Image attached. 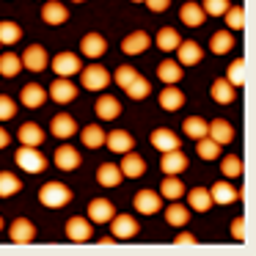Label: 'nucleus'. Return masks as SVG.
<instances>
[{
    "label": "nucleus",
    "instance_id": "30",
    "mask_svg": "<svg viewBox=\"0 0 256 256\" xmlns=\"http://www.w3.org/2000/svg\"><path fill=\"white\" fill-rule=\"evenodd\" d=\"M204 8H201V3H184L182 12H179V20H182L188 28H198V25H204Z\"/></svg>",
    "mask_w": 256,
    "mask_h": 256
},
{
    "label": "nucleus",
    "instance_id": "23",
    "mask_svg": "<svg viewBox=\"0 0 256 256\" xmlns=\"http://www.w3.org/2000/svg\"><path fill=\"white\" fill-rule=\"evenodd\" d=\"M47 100V91L42 88L39 83H28L22 86V91H20V102H22L25 108H42Z\"/></svg>",
    "mask_w": 256,
    "mask_h": 256
},
{
    "label": "nucleus",
    "instance_id": "35",
    "mask_svg": "<svg viewBox=\"0 0 256 256\" xmlns=\"http://www.w3.org/2000/svg\"><path fill=\"white\" fill-rule=\"evenodd\" d=\"M196 154H198L201 160H218V157H220V144H215L210 135H204V138L196 140Z\"/></svg>",
    "mask_w": 256,
    "mask_h": 256
},
{
    "label": "nucleus",
    "instance_id": "17",
    "mask_svg": "<svg viewBox=\"0 0 256 256\" xmlns=\"http://www.w3.org/2000/svg\"><path fill=\"white\" fill-rule=\"evenodd\" d=\"M210 196H212V204L228 206V204H234V201L240 198V190L234 188L232 182H215V184H212V190H210Z\"/></svg>",
    "mask_w": 256,
    "mask_h": 256
},
{
    "label": "nucleus",
    "instance_id": "28",
    "mask_svg": "<svg viewBox=\"0 0 256 256\" xmlns=\"http://www.w3.org/2000/svg\"><path fill=\"white\" fill-rule=\"evenodd\" d=\"M182 74L184 72H182V66H179V61H171V58L157 66V78H160L166 86H176L179 80H182Z\"/></svg>",
    "mask_w": 256,
    "mask_h": 256
},
{
    "label": "nucleus",
    "instance_id": "14",
    "mask_svg": "<svg viewBox=\"0 0 256 256\" xmlns=\"http://www.w3.org/2000/svg\"><path fill=\"white\" fill-rule=\"evenodd\" d=\"M118 168H122V174L127 179H138V176H144V174H146V160L130 149V152H124V160H122V166H118Z\"/></svg>",
    "mask_w": 256,
    "mask_h": 256
},
{
    "label": "nucleus",
    "instance_id": "12",
    "mask_svg": "<svg viewBox=\"0 0 256 256\" xmlns=\"http://www.w3.org/2000/svg\"><path fill=\"white\" fill-rule=\"evenodd\" d=\"M174 52L179 56V66H196V64L201 61V56H204V50L198 47V42H193V39L179 42V47Z\"/></svg>",
    "mask_w": 256,
    "mask_h": 256
},
{
    "label": "nucleus",
    "instance_id": "46",
    "mask_svg": "<svg viewBox=\"0 0 256 256\" xmlns=\"http://www.w3.org/2000/svg\"><path fill=\"white\" fill-rule=\"evenodd\" d=\"M220 174L226 179H237L240 174H242V160H240L237 154H228L226 160H220Z\"/></svg>",
    "mask_w": 256,
    "mask_h": 256
},
{
    "label": "nucleus",
    "instance_id": "37",
    "mask_svg": "<svg viewBox=\"0 0 256 256\" xmlns=\"http://www.w3.org/2000/svg\"><path fill=\"white\" fill-rule=\"evenodd\" d=\"M188 204L193 206L196 212H206L212 206V196H210V190H204V188H193L188 193Z\"/></svg>",
    "mask_w": 256,
    "mask_h": 256
},
{
    "label": "nucleus",
    "instance_id": "15",
    "mask_svg": "<svg viewBox=\"0 0 256 256\" xmlns=\"http://www.w3.org/2000/svg\"><path fill=\"white\" fill-rule=\"evenodd\" d=\"M8 237H12V242L25 245V242H30V240L36 237V228H34V223H30L28 218H17V220L8 226Z\"/></svg>",
    "mask_w": 256,
    "mask_h": 256
},
{
    "label": "nucleus",
    "instance_id": "45",
    "mask_svg": "<svg viewBox=\"0 0 256 256\" xmlns=\"http://www.w3.org/2000/svg\"><path fill=\"white\" fill-rule=\"evenodd\" d=\"M223 17H226V28L228 30H242L245 28V12H242V6H228Z\"/></svg>",
    "mask_w": 256,
    "mask_h": 256
},
{
    "label": "nucleus",
    "instance_id": "3",
    "mask_svg": "<svg viewBox=\"0 0 256 256\" xmlns=\"http://www.w3.org/2000/svg\"><path fill=\"white\" fill-rule=\"evenodd\" d=\"M80 80H83V88H88V91H102L108 83H110V74H108L105 66H100V64H91V66H83V69H80Z\"/></svg>",
    "mask_w": 256,
    "mask_h": 256
},
{
    "label": "nucleus",
    "instance_id": "18",
    "mask_svg": "<svg viewBox=\"0 0 256 256\" xmlns=\"http://www.w3.org/2000/svg\"><path fill=\"white\" fill-rule=\"evenodd\" d=\"M80 50H83L86 58H102L108 50V42L102 34H86L83 42H80Z\"/></svg>",
    "mask_w": 256,
    "mask_h": 256
},
{
    "label": "nucleus",
    "instance_id": "50",
    "mask_svg": "<svg viewBox=\"0 0 256 256\" xmlns=\"http://www.w3.org/2000/svg\"><path fill=\"white\" fill-rule=\"evenodd\" d=\"M232 237L242 242L245 240V218H234L232 220Z\"/></svg>",
    "mask_w": 256,
    "mask_h": 256
},
{
    "label": "nucleus",
    "instance_id": "38",
    "mask_svg": "<svg viewBox=\"0 0 256 256\" xmlns=\"http://www.w3.org/2000/svg\"><path fill=\"white\" fill-rule=\"evenodd\" d=\"M22 39V28L12 20H3L0 22V44H17Z\"/></svg>",
    "mask_w": 256,
    "mask_h": 256
},
{
    "label": "nucleus",
    "instance_id": "48",
    "mask_svg": "<svg viewBox=\"0 0 256 256\" xmlns=\"http://www.w3.org/2000/svg\"><path fill=\"white\" fill-rule=\"evenodd\" d=\"M17 116V102L12 100V96L0 94V122H8V118Z\"/></svg>",
    "mask_w": 256,
    "mask_h": 256
},
{
    "label": "nucleus",
    "instance_id": "36",
    "mask_svg": "<svg viewBox=\"0 0 256 256\" xmlns=\"http://www.w3.org/2000/svg\"><path fill=\"white\" fill-rule=\"evenodd\" d=\"M182 193H184V182H179L176 176H166V179H162V184H160V196H162V198L179 201V198H182Z\"/></svg>",
    "mask_w": 256,
    "mask_h": 256
},
{
    "label": "nucleus",
    "instance_id": "42",
    "mask_svg": "<svg viewBox=\"0 0 256 256\" xmlns=\"http://www.w3.org/2000/svg\"><path fill=\"white\" fill-rule=\"evenodd\" d=\"M166 220L171 223V226H188L190 220V210L184 204H168L166 210Z\"/></svg>",
    "mask_w": 256,
    "mask_h": 256
},
{
    "label": "nucleus",
    "instance_id": "34",
    "mask_svg": "<svg viewBox=\"0 0 256 256\" xmlns=\"http://www.w3.org/2000/svg\"><path fill=\"white\" fill-rule=\"evenodd\" d=\"M20 69H22V58L8 50L0 52V78H17Z\"/></svg>",
    "mask_w": 256,
    "mask_h": 256
},
{
    "label": "nucleus",
    "instance_id": "11",
    "mask_svg": "<svg viewBox=\"0 0 256 256\" xmlns=\"http://www.w3.org/2000/svg\"><path fill=\"white\" fill-rule=\"evenodd\" d=\"M56 166L61 168V171H74V168H80V152L74 149V146H69V144H64V146H58L56 149Z\"/></svg>",
    "mask_w": 256,
    "mask_h": 256
},
{
    "label": "nucleus",
    "instance_id": "9",
    "mask_svg": "<svg viewBox=\"0 0 256 256\" xmlns=\"http://www.w3.org/2000/svg\"><path fill=\"white\" fill-rule=\"evenodd\" d=\"M20 58H22V66L28 72H44V66H47V50L42 44H30Z\"/></svg>",
    "mask_w": 256,
    "mask_h": 256
},
{
    "label": "nucleus",
    "instance_id": "55",
    "mask_svg": "<svg viewBox=\"0 0 256 256\" xmlns=\"http://www.w3.org/2000/svg\"><path fill=\"white\" fill-rule=\"evenodd\" d=\"M0 228H3V218H0Z\"/></svg>",
    "mask_w": 256,
    "mask_h": 256
},
{
    "label": "nucleus",
    "instance_id": "19",
    "mask_svg": "<svg viewBox=\"0 0 256 256\" xmlns=\"http://www.w3.org/2000/svg\"><path fill=\"white\" fill-rule=\"evenodd\" d=\"M113 215L116 212H113V204L108 198H91L88 201V220L91 223H108Z\"/></svg>",
    "mask_w": 256,
    "mask_h": 256
},
{
    "label": "nucleus",
    "instance_id": "4",
    "mask_svg": "<svg viewBox=\"0 0 256 256\" xmlns=\"http://www.w3.org/2000/svg\"><path fill=\"white\" fill-rule=\"evenodd\" d=\"M80 69H83V64H80V56H74V52H58V56L52 58V72H56L58 78L80 74Z\"/></svg>",
    "mask_w": 256,
    "mask_h": 256
},
{
    "label": "nucleus",
    "instance_id": "52",
    "mask_svg": "<svg viewBox=\"0 0 256 256\" xmlns=\"http://www.w3.org/2000/svg\"><path fill=\"white\" fill-rule=\"evenodd\" d=\"M174 242L176 245H196V237L190 232H179L176 237H174Z\"/></svg>",
    "mask_w": 256,
    "mask_h": 256
},
{
    "label": "nucleus",
    "instance_id": "31",
    "mask_svg": "<svg viewBox=\"0 0 256 256\" xmlns=\"http://www.w3.org/2000/svg\"><path fill=\"white\" fill-rule=\"evenodd\" d=\"M184 105V94L176 88V86H166L160 91V108L162 110H179Z\"/></svg>",
    "mask_w": 256,
    "mask_h": 256
},
{
    "label": "nucleus",
    "instance_id": "20",
    "mask_svg": "<svg viewBox=\"0 0 256 256\" xmlns=\"http://www.w3.org/2000/svg\"><path fill=\"white\" fill-rule=\"evenodd\" d=\"M152 146H154L157 152H171V149H179V146H182V140L176 138V132H174V130L160 127V130H154V132H152Z\"/></svg>",
    "mask_w": 256,
    "mask_h": 256
},
{
    "label": "nucleus",
    "instance_id": "54",
    "mask_svg": "<svg viewBox=\"0 0 256 256\" xmlns=\"http://www.w3.org/2000/svg\"><path fill=\"white\" fill-rule=\"evenodd\" d=\"M72 3H83V0H72Z\"/></svg>",
    "mask_w": 256,
    "mask_h": 256
},
{
    "label": "nucleus",
    "instance_id": "39",
    "mask_svg": "<svg viewBox=\"0 0 256 256\" xmlns=\"http://www.w3.org/2000/svg\"><path fill=\"white\" fill-rule=\"evenodd\" d=\"M154 42H157V47H160L162 52H174L182 39H179V34H176L174 28H160V34H157Z\"/></svg>",
    "mask_w": 256,
    "mask_h": 256
},
{
    "label": "nucleus",
    "instance_id": "44",
    "mask_svg": "<svg viewBox=\"0 0 256 256\" xmlns=\"http://www.w3.org/2000/svg\"><path fill=\"white\" fill-rule=\"evenodd\" d=\"M226 80L234 86V88H240V86L245 83V61L242 58H234L232 66L226 69Z\"/></svg>",
    "mask_w": 256,
    "mask_h": 256
},
{
    "label": "nucleus",
    "instance_id": "25",
    "mask_svg": "<svg viewBox=\"0 0 256 256\" xmlns=\"http://www.w3.org/2000/svg\"><path fill=\"white\" fill-rule=\"evenodd\" d=\"M96 116H100L102 122H110V118L122 116V105H118V100H116V96L102 94L100 100H96Z\"/></svg>",
    "mask_w": 256,
    "mask_h": 256
},
{
    "label": "nucleus",
    "instance_id": "10",
    "mask_svg": "<svg viewBox=\"0 0 256 256\" xmlns=\"http://www.w3.org/2000/svg\"><path fill=\"white\" fill-rule=\"evenodd\" d=\"M132 206L140 215H154V212H160V193H154V190H138L132 198Z\"/></svg>",
    "mask_w": 256,
    "mask_h": 256
},
{
    "label": "nucleus",
    "instance_id": "22",
    "mask_svg": "<svg viewBox=\"0 0 256 256\" xmlns=\"http://www.w3.org/2000/svg\"><path fill=\"white\" fill-rule=\"evenodd\" d=\"M206 135H210L215 144H232L234 140V127L228 122H223V118H215L212 124H206Z\"/></svg>",
    "mask_w": 256,
    "mask_h": 256
},
{
    "label": "nucleus",
    "instance_id": "27",
    "mask_svg": "<svg viewBox=\"0 0 256 256\" xmlns=\"http://www.w3.org/2000/svg\"><path fill=\"white\" fill-rule=\"evenodd\" d=\"M17 138H20V144H22V146H42V144H44V130H42L39 124L28 122V124L20 127Z\"/></svg>",
    "mask_w": 256,
    "mask_h": 256
},
{
    "label": "nucleus",
    "instance_id": "8",
    "mask_svg": "<svg viewBox=\"0 0 256 256\" xmlns=\"http://www.w3.org/2000/svg\"><path fill=\"white\" fill-rule=\"evenodd\" d=\"M91 234H94V226L88 218H69L66 220V237L72 242H86V240H91Z\"/></svg>",
    "mask_w": 256,
    "mask_h": 256
},
{
    "label": "nucleus",
    "instance_id": "43",
    "mask_svg": "<svg viewBox=\"0 0 256 256\" xmlns=\"http://www.w3.org/2000/svg\"><path fill=\"white\" fill-rule=\"evenodd\" d=\"M182 130H184L188 138L198 140V138H204V135H206V122H204V118H198V116H190V118H184Z\"/></svg>",
    "mask_w": 256,
    "mask_h": 256
},
{
    "label": "nucleus",
    "instance_id": "2",
    "mask_svg": "<svg viewBox=\"0 0 256 256\" xmlns=\"http://www.w3.org/2000/svg\"><path fill=\"white\" fill-rule=\"evenodd\" d=\"M14 160H17V166L28 174H42L47 168V157L39 152V146H20Z\"/></svg>",
    "mask_w": 256,
    "mask_h": 256
},
{
    "label": "nucleus",
    "instance_id": "56",
    "mask_svg": "<svg viewBox=\"0 0 256 256\" xmlns=\"http://www.w3.org/2000/svg\"><path fill=\"white\" fill-rule=\"evenodd\" d=\"M132 3H144V0H132Z\"/></svg>",
    "mask_w": 256,
    "mask_h": 256
},
{
    "label": "nucleus",
    "instance_id": "21",
    "mask_svg": "<svg viewBox=\"0 0 256 256\" xmlns=\"http://www.w3.org/2000/svg\"><path fill=\"white\" fill-rule=\"evenodd\" d=\"M50 132L56 135V138H72V135L78 132V122H74L69 113H58L50 122Z\"/></svg>",
    "mask_w": 256,
    "mask_h": 256
},
{
    "label": "nucleus",
    "instance_id": "1",
    "mask_svg": "<svg viewBox=\"0 0 256 256\" xmlns=\"http://www.w3.org/2000/svg\"><path fill=\"white\" fill-rule=\"evenodd\" d=\"M39 201L44 206H50V210H61V206H66L72 201V190L64 182H47L39 190Z\"/></svg>",
    "mask_w": 256,
    "mask_h": 256
},
{
    "label": "nucleus",
    "instance_id": "32",
    "mask_svg": "<svg viewBox=\"0 0 256 256\" xmlns=\"http://www.w3.org/2000/svg\"><path fill=\"white\" fill-rule=\"evenodd\" d=\"M80 140L88 149H100V146H105V130L100 124H88V127L80 130Z\"/></svg>",
    "mask_w": 256,
    "mask_h": 256
},
{
    "label": "nucleus",
    "instance_id": "41",
    "mask_svg": "<svg viewBox=\"0 0 256 256\" xmlns=\"http://www.w3.org/2000/svg\"><path fill=\"white\" fill-rule=\"evenodd\" d=\"M20 190H22L20 176H14V174H8V171H0V198H8V196L20 193Z\"/></svg>",
    "mask_w": 256,
    "mask_h": 256
},
{
    "label": "nucleus",
    "instance_id": "16",
    "mask_svg": "<svg viewBox=\"0 0 256 256\" xmlns=\"http://www.w3.org/2000/svg\"><path fill=\"white\" fill-rule=\"evenodd\" d=\"M152 44V36L146 34V30H135V34H130L127 39L122 42V50L127 52V56H140V52H146Z\"/></svg>",
    "mask_w": 256,
    "mask_h": 256
},
{
    "label": "nucleus",
    "instance_id": "47",
    "mask_svg": "<svg viewBox=\"0 0 256 256\" xmlns=\"http://www.w3.org/2000/svg\"><path fill=\"white\" fill-rule=\"evenodd\" d=\"M228 6H232L228 0H204V3H201V8H204L206 17H223Z\"/></svg>",
    "mask_w": 256,
    "mask_h": 256
},
{
    "label": "nucleus",
    "instance_id": "40",
    "mask_svg": "<svg viewBox=\"0 0 256 256\" xmlns=\"http://www.w3.org/2000/svg\"><path fill=\"white\" fill-rule=\"evenodd\" d=\"M124 91H127L130 100H146V96H149V91H152V86H149V80H146L144 74H135L132 83H130Z\"/></svg>",
    "mask_w": 256,
    "mask_h": 256
},
{
    "label": "nucleus",
    "instance_id": "7",
    "mask_svg": "<svg viewBox=\"0 0 256 256\" xmlns=\"http://www.w3.org/2000/svg\"><path fill=\"white\" fill-rule=\"evenodd\" d=\"M160 168L166 176H176L188 168V157H184L182 149H171V152H162V160H160Z\"/></svg>",
    "mask_w": 256,
    "mask_h": 256
},
{
    "label": "nucleus",
    "instance_id": "33",
    "mask_svg": "<svg viewBox=\"0 0 256 256\" xmlns=\"http://www.w3.org/2000/svg\"><path fill=\"white\" fill-rule=\"evenodd\" d=\"M210 50L215 52V56H226V52H232L234 50V34L232 30H218L215 36H212V42H210Z\"/></svg>",
    "mask_w": 256,
    "mask_h": 256
},
{
    "label": "nucleus",
    "instance_id": "26",
    "mask_svg": "<svg viewBox=\"0 0 256 256\" xmlns=\"http://www.w3.org/2000/svg\"><path fill=\"white\" fill-rule=\"evenodd\" d=\"M122 179H124V174L116 162H105V166H100V171H96V182H100L102 188H116V184H122Z\"/></svg>",
    "mask_w": 256,
    "mask_h": 256
},
{
    "label": "nucleus",
    "instance_id": "5",
    "mask_svg": "<svg viewBox=\"0 0 256 256\" xmlns=\"http://www.w3.org/2000/svg\"><path fill=\"white\" fill-rule=\"evenodd\" d=\"M108 223H110V228H113V240H132L140 228L132 215H113Z\"/></svg>",
    "mask_w": 256,
    "mask_h": 256
},
{
    "label": "nucleus",
    "instance_id": "24",
    "mask_svg": "<svg viewBox=\"0 0 256 256\" xmlns=\"http://www.w3.org/2000/svg\"><path fill=\"white\" fill-rule=\"evenodd\" d=\"M212 100L218 102V105H232L234 102V96H237V88H234L232 83H228L226 78H218L215 83H212Z\"/></svg>",
    "mask_w": 256,
    "mask_h": 256
},
{
    "label": "nucleus",
    "instance_id": "51",
    "mask_svg": "<svg viewBox=\"0 0 256 256\" xmlns=\"http://www.w3.org/2000/svg\"><path fill=\"white\" fill-rule=\"evenodd\" d=\"M144 3L152 8V12H157V14H160V12H166V8L171 6V0H144Z\"/></svg>",
    "mask_w": 256,
    "mask_h": 256
},
{
    "label": "nucleus",
    "instance_id": "13",
    "mask_svg": "<svg viewBox=\"0 0 256 256\" xmlns=\"http://www.w3.org/2000/svg\"><path fill=\"white\" fill-rule=\"evenodd\" d=\"M105 146L110 152H116V154H124V152H130L135 146V138L127 130H113V132L105 135Z\"/></svg>",
    "mask_w": 256,
    "mask_h": 256
},
{
    "label": "nucleus",
    "instance_id": "6",
    "mask_svg": "<svg viewBox=\"0 0 256 256\" xmlns=\"http://www.w3.org/2000/svg\"><path fill=\"white\" fill-rule=\"evenodd\" d=\"M74 96H78V86L72 83V78H58L50 86V100L58 102V105H69Z\"/></svg>",
    "mask_w": 256,
    "mask_h": 256
},
{
    "label": "nucleus",
    "instance_id": "53",
    "mask_svg": "<svg viewBox=\"0 0 256 256\" xmlns=\"http://www.w3.org/2000/svg\"><path fill=\"white\" fill-rule=\"evenodd\" d=\"M8 144H12V135H8V132H6V130L0 127V149H6V146H8Z\"/></svg>",
    "mask_w": 256,
    "mask_h": 256
},
{
    "label": "nucleus",
    "instance_id": "29",
    "mask_svg": "<svg viewBox=\"0 0 256 256\" xmlns=\"http://www.w3.org/2000/svg\"><path fill=\"white\" fill-rule=\"evenodd\" d=\"M66 17H69V12H66L64 3L50 0L47 6H42V20H44L47 25H61V22H66Z\"/></svg>",
    "mask_w": 256,
    "mask_h": 256
},
{
    "label": "nucleus",
    "instance_id": "49",
    "mask_svg": "<svg viewBox=\"0 0 256 256\" xmlns=\"http://www.w3.org/2000/svg\"><path fill=\"white\" fill-rule=\"evenodd\" d=\"M135 74H138V72H135V69L130 66V64H124V66H118V69H116V86H122V88H127V86L132 83V78H135Z\"/></svg>",
    "mask_w": 256,
    "mask_h": 256
}]
</instances>
